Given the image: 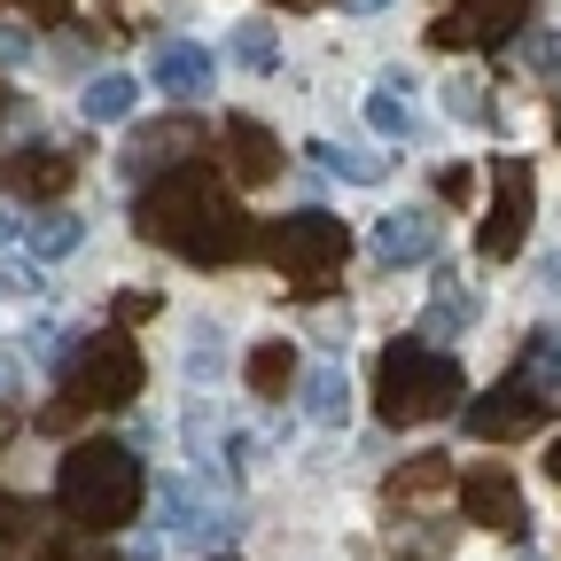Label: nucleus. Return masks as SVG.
Wrapping results in <instances>:
<instances>
[{
  "label": "nucleus",
  "instance_id": "obj_1",
  "mask_svg": "<svg viewBox=\"0 0 561 561\" xmlns=\"http://www.w3.org/2000/svg\"><path fill=\"white\" fill-rule=\"evenodd\" d=\"M133 227H140V242H164V250H180L187 265H234V257H250V250L265 242V234L250 227V210H242L219 180H210L203 164L140 187Z\"/></svg>",
  "mask_w": 561,
  "mask_h": 561
},
{
  "label": "nucleus",
  "instance_id": "obj_2",
  "mask_svg": "<svg viewBox=\"0 0 561 561\" xmlns=\"http://www.w3.org/2000/svg\"><path fill=\"white\" fill-rule=\"evenodd\" d=\"M140 500H149V476H140L133 445H117V437L70 445L62 468H55V507L79 523V530H94V538L125 530V523L140 515Z\"/></svg>",
  "mask_w": 561,
  "mask_h": 561
},
{
  "label": "nucleus",
  "instance_id": "obj_3",
  "mask_svg": "<svg viewBox=\"0 0 561 561\" xmlns=\"http://www.w3.org/2000/svg\"><path fill=\"white\" fill-rule=\"evenodd\" d=\"M375 405L390 430H413V421H437V413H460L468 405V382H460V359L445 343H421V335H398L382 359H375Z\"/></svg>",
  "mask_w": 561,
  "mask_h": 561
},
{
  "label": "nucleus",
  "instance_id": "obj_4",
  "mask_svg": "<svg viewBox=\"0 0 561 561\" xmlns=\"http://www.w3.org/2000/svg\"><path fill=\"white\" fill-rule=\"evenodd\" d=\"M257 250L297 280V297H320L328 280L343 273V257H351V227L335 219V210H289V219L265 227Z\"/></svg>",
  "mask_w": 561,
  "mask_h": 561
},
{
  "label": "nucleus",
  "instance_id": "obj_5",
  "mask_svg": "<svg viewBox=\"0 0 561 561\" xmlns=\"http://www.w3.org/2000/svg\"><path fill=\"white\" fill-rule=\"evenodd\" d=\"M140 382H149V367H140V351L125 328H102V335H79V351H70L62 367V398L79 413H110V405H133Z\"/></svg>",
  "mask_w": 561,
  "mask_h": 561
},
{
  "label": "nucleus",
  "instance_id": "obj_6",
  "mask_svg": "<svg viewBox=\"0 0 561 561\" xmlns=\"http://www.w3.org/2000/svg\"><path fill=\"white\" fill-rule=\"evenodd\" d=\"M203 157H210V125H203V117H157V125H140V133L125 140L117 172H125L133 187H149V180H172V172H187V164H203Z\"/></svg>",
  "mask_w": 561,
  "mask_h": 561
},
{
  "label": "nucleus",
  "instance_id": "obj_7",
  "mask_svg": "<svg viewBox=\"0 0 561 561\" xmlns=\"http://www.w3.org/2000/svg\"><path fill=\"white\" fill-rule=\"evenodd\" d=\"M530 210H538V172H530V157H500V164H491V210H483L476 250H483L491 265H507V257L523 250V234H530Z\"/></svg>",
  "mask_w": 561,
  "mask_h": 561
},
{
  "label": "nucleus",
  "instance_id": "obj_8",
  "mask_svg": "<svg viewBox=\"0 0 561 561\" xmlns=\"http://www.w3.org/2000/svg\"><path fill=\"white\" fill-rule=\"evenodd\" d=\"M553 413H561V398H546V390H530V382L507 375L500 390H483V398L460 405V430H468L476 445H507V437H538Z\"/></svg>",
  "mask_w": 561,
  "mask_h": 561
},
{
  "label": "nucleus",
  "instance_id": "obj_9",
  "mask_svg": "<svg viewBox=\"0 0 561 561\" xmlns=\"http://www.w3.org/2000/svg\"><path fill=\"white\" fill-rule=\"evenodd\" d=\"M515 32H530V0H460V9H445L430 24V47L468 55V47H500Z\"/></svg>",
  "mask_w": 561,
  "mask_h": 561
},
{
  "label": "nucleus",
  "instance_id": "obj_10",
  "mask_svg": "<svg viewBox=\"0 0 561 561\" xmlns=\"http://www.w3.org/2000/svg\"><path fill=\"white\" fill-rule=\"evenodd\" d=\"M453 491H460V515H468L476 530H500V538L530 530V500H523L515 468H460Z\"/></svg>",
  "mask_w": 561,
  "mask_h": 561
},
{
  "label": "nucleus",
  "instance_id": "obj_11",
  "mask_svg": "<svg viewBox=\"0 0 561 561\" xmlns=\"http://www.w3.org/2000/svg\"><path fill=\"white\" fill-rule=\"evenodd\" d=\"M437 234H445V219L430 203H398L375 219V257L382 265H421V257H437Z\"/></svg>",
  "mask_w": 561,
  "mask_h": 561
},
{
  "label": "nucleus",
  "instance_id": "obj_12",
  "mask_svg": "<svg viewBox=\"0 0 561 561\" xmlns=\"http://www.w3.org/2000/svg\"><path fill=\"white\" fill-rule=\"evenodd\" d=\"M219 149H227L234 187H265V180L280 172V140H273L257 117H227V125H219Z\"/></svg>",
  "mask_w": 561,
  "mask_h": 561
},
{
  "label": "nucleus",
  "instance_id": "obj_13",
  "mask_svg": "<svg viewBox=\"0 0 561 561\" xmlns=\"http://www.w3.org/2000/svg\"><path fill=\"white\" fill-rule=\"evenodd\" d=\"M149 79H157L164 94H210V47H195V39H157Z\"/></svg>",
  "mask_w": 561,
  "mask_h": 561
},
{
  "label": "nucleus",
  "instance_id": "obj_14",
  "mask_svg": "<svg viewBox=\"0 0 561 561\" xmlns=\"http://www.w3.org/2000/svg\"><path fill=\"white\" fill-rule=\"evenodd\" d=\"M242 375H250V390H257V398H289V390L305 382V375H297V343L265 335V343L250 351V367H242Z\"/></svg>",
  "mask_w": 561,
  "mask_h": 561
},
{
  "label": "nucleus",
  "instance_id": "obj_15",
  "mask_svg": "<svg viewBox=\"0 0 561 561\" xmlns=\"http://www.w3.org/2000/svg\"><path fill=\"white\" fill-rule=\"evenodd\" d=\"M515 382L561 398V328H530L523 335V359H515Z\"/></svg>",
  "mask_w": 561,
  "mask_h": 561
},
{
  "label": "nucleus",
  "instance_id": "obj_16",
  "mask_svg": "<svg viewBox=\"0 0 561 561\" xmlns=\"http://www.w3.org/2000/svg\"><path fill=\"white\" fill-rule=\"evenodd\" d=\"M305 157H312L320 172L351 180V187H382V180H390V157H375V149H335V140H312Z\"/></svg>",
  "mask_w": 561,
  "mask_h": 561
},
{
  "label": "nucleus",
  "instance_id": "obj_17",
  "mask_svg": "<svg viewBox=\"0 0 561 561\" xmlns=\"http://www.w3.org/2000/svg\"><path fill=\"white\" fill-rule=\"evenodd\" d=\"M9 180H16L24 195H62L70 180H79V157H62V149H32V157H16V164H9Z\"/></svg>",
  "mask_w": 561,
  "mask_h": 561
},
{
  "label": "nucleus",
  "instance_id": "obj_18",
  "mask_svg": "<svg viewBox=\"0 0 561 561\" xmlns=\"http://www.w3.org/2000/svg\"><path fill=\"white\" fill-rule=\"evenodd\" d=\"M133 79H125V70H102V79H87V94H79V117L87 125H117V117H133Z\"/></svg>",
  "mask_w": 561,
  "mask_h": 561
},
{
  "label": "nucleus",
  "instance_id": "obj_19",
  "mask_svg": "<svg viewBox=\"0 0 561 561\" xmlns=\"http://www.w3.org/2000/svg\"><path fill=\"white\" fill-rule=\"evenodd\" d=\"M453 483H460V468L445 453H421V460H405L390 476V500H430V491H453Z\"/></svg>",
  "mask_w": 561,
  "mask_h": 561
},
{
  "label": "nucleus",
  "instance_id": "obj_20",
  "mask_svg": "<svg viewBox=\"0 0 561 561\" xmlns=\"http://www.w3.org/2000/svg\"><path fill=\"white\" fill-rule=\"evenodd\" d=\"M297 390H305V413L320 421V430H343V413H351V382H343L335 367H312Z\"/></svg>",
  "mask_w": 561,
  "mask_h": 561
},
{
  "label": "nucleus",
  "instance_id": "obj_21",
  "mask_svg": "<svg viewBox=\"0 0 561 561\" xmlns=\"http://www.w3.org/2000/svg\"><path fill=\"white\" fill-rule=\"evenodd\" d=\"M483 312V297L476 289H460V273H437V305H430V335H453V328H468Z\"/></svg>",
  "mask_w": 561,
  "mask_h": 561
},
{
  "label": "nucleus",
  "instance_id": "obj_22",
  "mask_svg": "<svg viewBox=\"0 0 561 561\" xmlns=\"http://www.w3.org/2000/svg\"><path fill=\"white\" fill-rule=\"evenodd\" d=\"M367 125H375L382 140H405V133H413V110H405V79H398V70L367 94Z\"/></svg>",
  "mask_w": 561,
  "mask_h": 561
},
{
  "label": "nucleus",
  "instance_id": "obj_23",
  "mask_svg": "<svg viewBox=\"0 0 561 561\" xmlns=\"http://www.w3.org/2000/svg\"><path fill=\"white\" fill-rule=\"evenodd\" d=\"M24 242H32V257H39V265H55V257H70V250L87 242V227L70 219V210H47V219H32V234H24Z\"/></svg>",
  "mask_w": 561,
  "mask_h": 561
},
{
  "label": "nucleus",
  "instance_id": "obj_24",
  "mask_svg": "<svg viewBox=\"0 0 561 561\" xmlns=\"http://www.w3.org/2000/svg\"><path fill=\"white\" fill-rule=\"evenodd\" d=\"M445 110H453L460 125H500V110H491V87L468 79V70H453V79H445Z\"/></svg>",
  "mask_w": 561,
  "mask_h": 561
},
{
  "label": "nucleus",
  "instance_id": "obj_25",
  "mask_svg": "<svg viewBox=\"0 0 561 561\" xmlns=\"http://www.w3.org/2000/svg\"><path fill=\"white\" fill-rule=\"evenodd\" d=\"M234 62H242V70H257V79H265V70H280V32H273V24H257V16H250V24H234Z\"/></svg>",
  "mask_w": 561,
  "mask_h": 561
},
{
  "label": "nucleus",
  "instance_id": "obj_26",
  "mask_svg": "<svg viewBox=\"0 0 561 561\" xmlns=\"http://www.w3.org/2000/svg\"><path fill=\"white\" fill-rule=\"evenodd\" d=\"M390 546H398L405 561H437V553L453 546V530H445V523H405V530H390Z\"/></svg>",
  "mask_w": 561,
  "mask_h": 561
},
{
  "label": "nucleus",
  "instance_id": "obj_27",
  "mask_svg": "<svg viewBox=\"0 0 561 561\" xmlns=\"http://www.w3.org/2000/svg\"><path fill=\"white\" fill-rule=\"evenodd\" d=\"M39 561H117V553H110L94 530H79V538H47V546H39Z\"/></svg>",
  "mask_w": 561,
  "mask_h": 561
},
{
  "label": "nucleus",
  "instance_id": "obj_28",
  "mask_svg": "<svg viewBox=\"0 0 561 561\" xmlns=\"http://www.w3.org/2000/svg\"><path fill=\"white\" fill-rule=\"evenodd\" d=\"M39 289H47L39 257H9V265H0V297H39Z\"/></svg>",
  "mask_w": 561,
  "mask_h": 561
},
{
  "label": "nucleus",
  "instance_id": "obj_29",
  "mask_svg": "<svg viewBox=\"0 0 561 561\" xmlns=\"http://www.w3.org/2000/svg\"><path fill=\"white\" fill-rule=\"evenodd\" d=\"M219 367H227V351H219V328H195V351H187V375H195V382H210Z\"/></svg>",
  "mask_w": 561,
  "mask_h": 561
},
{
  "label": "nucleus",
  "instance_id": "obj_30",
  "mask_svg": "<svg viewBox=\"0 0 561 561\" xmlns=\"http://www.w3.org/2000/svg\"><path fill=\"white\" fill-rule=\"evenodd\" d=\"M523 62L546 70V79H561V32H523Z\"/></svg>",
  "mask_w": 561,
  "mask_h": 561
},
{
  "label": "nucleus",
  "instance_id": "obj_31",
  "mask_svg": "<svg viewBox=\"0 0 561 561\" xmlns=\"http://www.w3.org/2000/svg\"><path fill=\"white\" fill-rule=\"evenodd\" d=\"M157 305H164V297H157V289H133V297H117V320H149V312H157Z\"/></svg>",
  "mask_w": 561,
  "mask_h": 561
},
{
  "label": "nucleus",
  "instance_id": "obj_32",
  "mask_svg": "<svg viewBox=\"0 0 561 561\" xmlns=\"http://www.w3.org/2000/svg\"><path fill=\"white\" fill-rule=\"evenodd\" d=\"M24 382V351H0V398H9Z\"/></svg>",
  "mask_w": 561,
  "mask_h": 561
},
{
  "label": "nucleus",
  "instance_id": "obj_33",
  "mask_svg": "<svg viewBox=\"0 0 561 561\" xmlns=\"http://www.w3.org/2000/svg\"><path fill=\"white\" fill-rule=\"evenodd\" d=\"M437 187H445L453 203H468V187H476V180H468V164H453V172H437Z\"/></svg>",
  "mask_w": 561,
  "mask_h": 561
},
{
  "label": "nucleus",
  "instance_id": "obj_34",
  "mask_svg": "<svg viewBox=\"0 0 561 561\" xmlns=\"http://www.w3.org/2000/svg\"><path fill=\"white\" fill-rule=\"evenodd\" d=\"M24 55H32V39H24V32H9V24H0V62H24Z\"/></svg>",
  "mask_w": 561,
  "mask_h": 561
},
{
  "label": "nucleus",
  "instance_id": "obj_35",
  "mask_svg": "<svg viewBox=\"0 0 561 561\" xmlns=\"http://www.w3.org/2000/svg\"><path fill=\"white\" fill-rule=\"evenodd\" d=\"M16 234H32V219H16V203H0V242H16Z\"/></svg>",
  "mask_w": 561,
  "mask_h": 561
},
{
  "label": "nucleus",
  "instance_id": "obj_36",
  "mask_svg": "<svg viewBox=\"0 0 561 561\" xmlns=\"http://www.w3.org/2000/svg\"><path fill=\"white\" fill-rule=\"evenodd\" d=\"M16 430H24V413H16L9 398H0V445H16Z\"/></svg>",
  "mask_w": 561,
  "mask_h": 561
},
{
  "label": "nucleus",
  "instance_id": "obj_37",
  "mask_svg": "<svg viewBox=\"0 0 561 561\" xmlns=\"http://www.w3.org/2000/svg\"><path fill=\"white\" fill-rule=\"evenodd\" d=\"M24 9H32V16H39V24H55V16H62V9H70V0H24Z\"/></svg>",
  "mask_w": 561,
  "mask_h": 561
},
{
  "label": "nucleus",
  "instance_id": "obj_38",
  "mask_svg": "<svg viewBox=\"0 0 561 561\" xmlns=\"http://www.w3.org/2000/svg\"><path fill=\"white\" fill-rule=\"evenodd\" d=\"M343 9H351V16H375V9H390V0H343Z\"/></svg>",
  "mask_w": 561,
  "mask_h": 561
},
{
  "label": "nucleus",
  "instance_id": "obj_39",
  "mask_svg": "<svg viewBox=\"0 0 561 561\" xmlns=\"http://www.w3.org/2000/svg\"><path fill=\"white\" fill-rule=\"evenodd\" d=\"M273 9H328V0H273Z\"/></svg>",
  "mask_w": 561,
  "mask_h": 561
},
{
  "label": "nucleus",
  "instance_id": "obj_40",
  "mask_svg": "<svg viewBox=\"0 0 561 561\" xmlns=\"http://www.w3.org/2000/svg\"><path fill=\"white\" fill-rule=\"evenodd\" d=\"M546 476H553V483H561V445H553V453H546Z\"/></svg>",
  "mask_w": 561,
  "mask_h": 561
},
{
  "label": "nucleus",
  "instance_id": "obj_41",
  "mask_svg": "<svg viewBox=\"0 0 561 561\" xmlns=\"http://www.w3.org/2000/svg\"><path fill=\"white\" fill-rule=\"evenodd\" d=\"M9 110H16V94H9V87H0V125H9Z\"/></svg>",
  "mask_w": 561,
  "mask_h": 561
},
{
  "label": "nucleus",
  "instance_id": "obj_42",
  "mask_svg": "<svg viewBox=\"0 0 561 561\" xmlns=\"http://www.w3.org/2000/svg\"><path fill=\"white\" fill-rule=\"evenodd\" d=\"M553 133H561V117H553Z\"/></svg>",
  "mask_w": 561,
  "mask_h": 561
}]
</instances>
